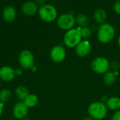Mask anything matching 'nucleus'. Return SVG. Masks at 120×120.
Here are the masks:
<instances>
[{
	"mask_svg": "<svg viewBox=\"0 0 120 120\" xmlns=\"http://www.w3.org/2000/svg\"><path fill=\"white\" fill-rule=\"evenodd\" d=\"M83 120H94L93 118H91V117H89V116H88V117H84Z\"/></svg>",
	"mask_w": 120,
	"mask_h": 120,
	"instance_id": "c85d7f7f",
	"label": "nucleus"
},
{
	"mask_svg": "<svg viewBox=\"0 0 120 120\" xmlns=\"http://www.w3.org/2000/svg\"><path fill=\"white\" fill-rule=\"evenodd\" d=\"M82 40L80 33V28H72L65 32L63 36V42L69 48H75V47Z\"/></svg>",
	"mask_w": 120,
	"mask_h": 120,
	"instance_id": "20e7f679",
	"label": "nucleus"
},
{
	"mask_svg": "<svg viewBox=\"0 0 120 120\" xmlns=\"http://www.w3.org/2000/svg\"><path fill=\"white\" fill-rule=\"evenodd\" d=\"M30 70L32 72H36V71H37V66L35 64H34V65L30 69Z\"/></svg>",
	"mask_w": 120,
	"mask_h": 120,
	"instance_id": "bb28decb",
	"label": "nucleus"
},
{
	"mask_svg": "<svg viewBox=\"0 0 120 120\" xmlns=\"http://www.w3.org/2000/svg\"><path fill=\"white\" fill-rule=\"evenodd\" d=\"M12 112L15 119L22 120L27 118L29 112V108L22 101H19L14 105Z\"/></svg>",
	"mask_w": 120,
	"mask_h": 120,
	"instance_id": "1a4fd4ad",
	"label": "nucleus"
},
{
	"mask_svg": "<svg viewBox=\"0 0 120 120\" xmlns=\"http://www.w3.org/2000/svg\"><path fill=\"white\" fill-rule=\"evenodd\" d=\"M76 23L78 24L79 28H84V27H88L89 24V17L85 15V14H79L75 18Z\"/></svg>",
	"mask_w": 120,
	"mask_h": 120,
	"instance_id": "aec40b11",
	"label": "nucleus"
},
{
	"mask_svg": "<svg viewBox=\"0 0 120 120\" xmlns=\"http://www.w3.org/2000/svg\"><path fill=\"white\" fill-rule=\"evenodd\" d=\"M12 92L8 88H3L0 91V102L5 104L12 98Z\"/></svg>",
	"mask_w": 120,
	"mask_h": 120,
	"instance_id": "6ab92c4d",
	"label": "nucleus"
},
{
	"mask_svg": "<svg viewBox=\"0 0 120 120\" xmlns=\"http://www.w3.org/2000/svg\"><path fill=\"white\" fill-rule=\"evenodd\" d=\"M75 23L76 20L75 16L70 13H63L59 16L56 19V23L58 27L60 30H64L65 32L74 28Z\"/></svg>",
	"mask_w": 120,
	"mask_h": 120,
	"instance_id": "423d86ee",
	"label": "nucleus"
},
{
	"mask_svg": "<svg viewBox=\"0 0 120 120\" xmlns=\"http://www.w3.org/2000/svg\"><path fill=\"white\" fill-rule=\"evenodd\" d=\"M117 45H118L119 47H120V36H119L118 39H117Z\"/></svg>",
	"mask_w": 120,
	"mask_h": 120,
	"instance_id": "c756f323",
	"label": "nucleus"
},
{
	"mask_svg": "<svg viewBox=\"0 0 120 120\" xmlns=\"http://www.w3.org/2000/svg\"><path fill=\"white\" fill-rule=\"evenodd\" d=\"M15 76H21L22 74V69L18 68V69H15Z\"/></svg>",
	"mask_w": 120,
	"mask_h": 120,
	"instance_id": "b1692460",
	"label": "nucleus"
},
{
	"mask_svg": "<svg viewBox=\"0 0 120 120\" xmlns=\"http://www.w3.org/2000/svg\"><path fill=\"white\" fill-rule=\"evenodd\" d=\"M110 61L104 57H96L91 62L92 71L98 74H105L110 71Z\"/></svg>",
	"mask_w": 120,
	"mask_h": 120,
	"instance_id": "39448f33",
	"label": "nucleus"
},
{
	"mask_svg": "<svg viewBox=\"0 0 120 120\" xmlns=\"http://www.w3.org/2000/svg\"><path fill=\"white\" fill-rule=\"evenodd\" d=\"M1 79H0V85H1Z\"/></svg>",
	"mask_w": 120,
	"mask_h": 120,
	"instance_id": "2f4dec72",
	"label": "nucleus"
},
{
	"mask_svg": "<svg viewBox=\"0 0 120 120\" xmlns=\"http://www.w3.org/2000/svg\"><path fill=\"white\" fill-rule=\"evenodd\" d=\"M117 74L118 73L117 71H109L106 72L105 74H103V83L105 86H112L115 83V81H116Z\"/></svg>",
	"mask_w": 120,
	"mask_h": 120,
	"instance_id": "4468645a",
	"label": "nucleus"
},
{
	"mask_svg": "<svg viewBox=\"0 0 120 120\" xmlns=\"http://www.w3.org/2000/svg\"><path fill=\"white\" fill-rule=\"evenodd\" d=\"M37 13L40 19L46 23H51L58 18V11L56 8L49 4H44L40 6Z\"/></svg>",
	"mask_w": 120,
	"mask_h": 120,
	"instance_id": "7ed1b4c3",
	"label": "nucleus"
},
{
	"mask_svg": "<svg viewBox=\"0 0 120 120\" xmlns=\"http://www.w3.org/2000/svg\"><path fill=\"white\" fill-rule=\"evenodd\" d=\"M66 50L65 48L62 45H56L53 47L50 51L51 59L57 64L63 62L66 58Z\"/></svg>",
	"mask_w": 120,
	"mask_h": 120,
	"instance_id": "6e6552de",
	"label": "nucleus"
},
{
	"mask_svg": "<svg viewBox=\"0 0 120 120\" xmlns=\"http://www.w3.org/2000/svg\"><path fill=\"white\" fill-rule=\"evenodd\" d=\"M94 17V20L96 21V22L97 23L101 25V24L104 23L106 21L107 13L104 9L100 8H98L96 10Z\"/></svg>",
	"mask_w": 120,
	"mask_h": 120,
	"instance_id": "a211bd4d",
	"label": "nucleus"
},
{
	"mask_svg": "<svg viewBox=\"0 0 120 120\" xmlns=\"http://www.w3.org/2000/svg\"><path fill=\"white\" fill-rule=\"evenodd\" d=\"M44 1L45 0H36L35 1V3L38 5V4H40L41 6L44 5Z\"/></svg>",
	"mask_w": 120,
	"mask_h": 120,
	"instance_id": "cd10ccee",
	"label": "nucleus"
},
{
	"mask_svg": "<svg viewBox=\"0 0 120 120\" xmlns=\"http://www.w3.org/2000/svg\"><path fill=\"white\" fill-rule=\"evenodd\" d=\"M89 116L94 120H103L108 115V109L106 105L101 101L91 103L87 109Z\"/></svg>",
	"mask_w": 120,
	"mask_h": 120,
	"instance_id": "f257e3e1",
	"label": "nucleus"
},
{
	"mask_svg": "<svg viewBox=\"0 0 120 120\" xmlns=\"http://www.w3.org/2000/svg\"><path fill=\"white\" fill-rule=\"evenodd\" d=\"M53 1H58V0H53Z\"/></svg>",
	"mask_w": 120,
	"mask_h": 120,
	"instance_id": "473e14b6",
	"label": "nucleus"
},
{
	"mask_svg": "<svg viewBox=\"0 0 120 120\" xmlns=\"http://www.w3.org/2000/svg\"><path fill=\"white\" fill-rule=\"evenodd\" d=\"M91 50V42L87 40H82L75 48L76 54L81 58L85 57L89 54Z\"/></svg>",
	"mask_w": 120,
	"mask_h": 120,
	"instance_id": "9d476101",
	"label": "nucleus"
},
{
	"mask_svg": "<svg viewBox=\"0 0 120 120\" xmlns=\"http://www.w3.org/2000/svg\"><path fill=\"white\" fill-rule=\"evenodd\" d=\"M111 120H120V110L114 112L111 117Z\"/></svg>",
	"mask_w": 120,
	"mask_h": 120,
	"instance_id": "5701e85b",
	"label": "nucleus"
},
{
	"mask_svg": "<svg viewBox=\"0 0 120 120\" xmlns=\"http://www.w3.org/2000/svg\"><path fill=\"white\" fill-rule=\"evenodd\" d=\"M15 77V69L10 66H3L0 68V79L1 81L11 82Z\"/></svg>",
	"mask_w": 120,
	"mask_h": 120,
	"instance_id": "9b49d317",
	"label": "nucleus"
},
{
	"mask_svg": "<svg viewBox=\"0 0 120 120\" xmlns=\"http://www.w3.org/2000/svg\"><path fill=\"white\" fill-rule=\"evenodd\" d=\"M17 16V11L15 8L13 6H6L2 11L3 19L6 22L13 21Z\"/></svg>",
	"mask_w": 120,
	"mask_h": 120,
	"instance_id": "ddd939ff",
	"label": "nucleus"
},
{
	"mask_svg": "<svg viewBox=\"0 0 120 120\" xmlns=\"http://www.w3.org/2000/svg\"><path fill=\"white\" fill-rule=\"evenodd\" d=\"M18 63L22 69H30L34 64V57L29 50H22L18 55Z\"/></svg>",
	"mask_w": 120,
	"mask_h": 120,
	"instance_id": "0eeeda50",
	"label": "nucleus"
},
{
	"mask_svg": "<svg viewBox=\"0 0 120 120\" xmlns=\"http://www.w3.org/2000/svg\"><path fill=\"white\" fill-rule=\"evenodd\" d=\"M80 33L82 37V39L86 40L92 35V30L89 27L80 28Z\"/></svg>",
	"mask_w": 120,
	"mask_h": 120,
	"instance_id": "412c9836",
	"label": "nucleus"
},
{
	"mask_svg": "<svg viewBox=\"0 0 120 120\" xmlns=\"http://www.w3.org/2000/svg\"><path fill=\"white\" fill-rule=\"evenodd\" d=\"M113 8L116 13L120 15V0H117L115 1V3L114 4Z\"/></svg>",
	"mask_w": 120,
	"mask_h": 120,
	"instance_id": "4be33fe9",
	"label": "nucleus"
},
{
	"mask_svg": "<svg viewBox=\"0 0 120 120\" xmlns=\"http://www.w3.org/2000/svg\"><path fill=\"white\" fill-rule=\"evenodd\" d=\"M115 36V29L110 23H104L98 28L97 39L102 44H108L110 42Z\"/></svg>",
	"mask_w": 120,
	"mask_h": 120,
	"instance_id": "f03ea898",
	"label": "nucleus"
},
{
	"mask_svg": "<svg viewBox=\"0 0 120 120\" xmlns=\"http://www.w3.org/2000/svg\"><path fill=\"white\" fill-rule=\"evenodd\" d=\"M31 120L30 119H29V118H25V119H24V120Z\"/></svg>",
	"mask_w": 120,
	"mask_h": 120,
	"instance_id": "7c9ffc66",
	"label": "nucleus"
},
{
	"mask_svg": "<svg viewBox=\"0 0 120 120\" xmlns=\"http://www.w3.org/2000/svg\"><path fill=\"white\" fill-rule=\"evenodd\" d=\"M108 98H109V97H108L107 95H102V96H101V100H100V101L105 104V103H107Z\"/></svg>",
	"mask_w": 120,
	"mask_h": 120,
	"instance_id": "393cba45",
	"label": "nucleus"
},
{
	"mask_svg": "<svg viewBox=\"0 0 120 120\" xmlns=\"http://www.w3.org/2000/svg\"><path fill=\"white\" fill-rule=\"evenodd\" d=\"M28 108H33L39 103V98L37 95L30 93L27 97L22 101Z\"/></svg>",
	"mask_w": 120,
	"mask_h": 120,
	"instance_id": "f3484780",
	"label": "nucleus"
},
{
	"mask_svg": "<svg viewBox=\"0 0 120 120\" xmlns=\"http://www.w3.org/2000/svg\"><path fill=\"white\" fill-rule=\"evenodd\" d=\"M108 109L112 111H117L120 110V98L117 96L110 97L105 103Z\"/></svg>",
	"mask_w": 120,
	"mask_h": 120,
	"instance_id": "2eb2a0df",
	"label": "nucleus"
},
{
	"mask_svg": "<svg viewBox=\"0 0 120 120\" xmlns=\"http://www.w3.org/2000/svg\"><path fill=\"white\" fill-rule=\"evenodd\" d=\"M4 105H5V104H4V103H2L0 102V117H1V115H2V114H3V112H4Z\"/></svg>",
	"mask_w": 120,
	"mask_h": 120,
	"instance_id": "a878e982",
	"label": "nucleus"
},
{
	"mask_svg": "<svg viewBox=\"0 0 120 120\" xmlns=\"http://www.w3.org/2000/svg\"><path fill=\"white\" fill-rule=\"evenodd\" d=\"M14 93L17 98L19 99L20 101H23L30 94L28 88L26 86L22 85L17 86L14 90Z\"/></svg>",
	"mask_w": 120,
	"mask_h": 120,
	"instance_id": "dca6fc26",
	"label": "nucleus"
},
{
	"mask_svg": "<svg viewBox=\"0 0 120 120\" xmlns=\"http://www.w3.org/2000/svg\"><path fill=\"white\" fill-rule=\"evenodd\" d=\"M38 5L35 3V1H25L21 6V11L22 13L27 16H34L38 12Z\"/></svg>",
	"mask_w": 120,
	"mask_h": 120,
	"instance_id": "f8f14e48",
	"label": "nucleus"
}]
</instances>
